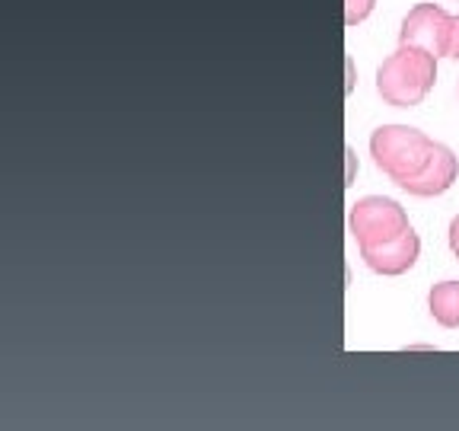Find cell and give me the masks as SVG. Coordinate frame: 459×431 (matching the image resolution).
<instances>
[{
    "label": "cell",
    "mask_w": 459,
    "mask_h": 431,
    "mask_svg": "<svg viewBox=\"0 0 459 431\" xmlns=\"http://www.w3.org/2000/svg\"><path fill=\"white\" fill-rule=\"evenodd\" d=\"M370 154L399 189L411 195H444L456 182L459 163L450 147L430 141L409 125H383L373 131Z\"/></svg>",
    "instance_id": "cell-1"
},
{
    "label": "cell",
    "mask_w": 459,
    "mask_h": 431,
    "mask_svg": "<svg viewBox=\"0 0 459 431\" xmlns=\"http://www.w3.org/2000/svg\"><path fill=\"white\" fill-rule=\"evenodd\" d=\"M437 80V57L415 45H399L377 71V90L393 109H411L430 93Z\"/></svg>",
    "instance_id": "cell-3"
},
{
    "label": "cell",
    "mask_w": 459,
    "mask_h": 431,
    "mask_svg": "<svg viewBox=\"0 0 459 431\" xmlns=\"http://www.w3.org/2000/svg\"><path fill=\"white\" fill-rule=\"evenodd\" d=\"M450 250H453V256L459 259V215L453 217V224H450Z\"/></svg>",
    "instance_id": "cell-7"
},
{
    "label": "cell",
    "mask_w": 459,
    "mask_h": 431,
    "mask_svg": "<svg viewBox=\"0 0 459 431\" xmlns=\"http://www.w3.org/2000/svg\"><path fill=\"white\" fill-rule=\"evenodd\" d=\"M430 313L440 326L446 330H456L459 326V281H440V285L430 287Z\"/></svg>",
    "instance_id": "cell-5"
},
{
    "label": "cell",
    "mask_w": 459,
    "mask_h": 431,
    "mask_svg": "<svg viewBox=\"0 0 459 431\" xmlns=\"http://www.w3.org/2000/svg\"><path fill=\"white\" fill-rule=\"evenodd\" d=\"M402 45L430 51L434 57H459V16H450L437 4H418L399 29Z\"/></svg>",
    "instance_id": "cell-4"
},
{
    "label": "cell",
    "mask_w": 459,
    "mask_h": 431,
    "mask_svg": "<svg viewBox=\"0 0 459 431\" xmlns=\"http://www.w3.org/2000/svg\"><path fill=\"white\" fill-rule=\"evenodd\" d=\"M377 0H344V22L348 26H358L360 20H367Z\"/></svg>",
    "instance_id": "cell-6"
},
{
    "label": "cell",
    "mask_w": 459,
    "mask_h": 431,
    "mask_svg": "<svg viewBox=\"0 0 459 431\" xmlns=\"http://www.w3.org/2000/svg\"><path fill=\"white\" fill-rule=\"evenodd\" d=\"M351 233L364 262L380 275H402L415 266L421 240L399 201L367 195L351 208Z\"/></svg>",
    "instance_id": "cell-2"
}]
</instances>
